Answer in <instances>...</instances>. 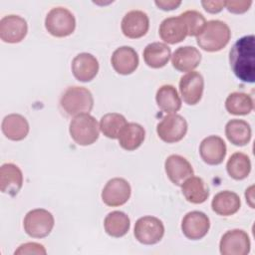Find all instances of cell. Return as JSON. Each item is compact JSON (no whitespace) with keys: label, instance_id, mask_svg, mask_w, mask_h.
<instances>
[{"label":"cell","instance_id":"obj_5","mask_svg":"<svg viewBox=\"0 0 255 255\" xmlns=\"http://www.w3.org/2000/svg\"><path fill=\"white\" fill-rule=\"evenodd\" d=\"M45 28L54 37L70 36L76 28L75 16L67 8H52L45 18Z\"/></svg>","mask_w":255,"mask_h":255},{"label":"cell","instance_id":"obj_8","mask_svg":"<svg viewBox=\"0 0 255 255\" xmlns=\"http://www.w3.org/2000/svg\"><path fill=\"white\" fill-rule=\"evenodd\" d=\"M186 120L177 114H168L156 126L158 137L167 143L181 140L187 132Z\"/></svg>","mask_w":255,"mask_h":255},{"label":"cell","instance_id":"obj_1","mask_svg":"<svg viewBox=\"0 0 255 255\" xmlns=\"http://www.w3.org/2000/svg\"><path fill=\"white\" fill-rule=\"evenodd\" d=\"M254 36L246 35L239 38L229 52V63L235 77L244 83H254L255 51Z\"/></svg>","mask_w":255,"mask_h":255},{"label":"cell","instance_id":"obj_7","mask_svg":"<svg viewBox=\"0 0 255 255\" xmlns=\"http://www.w3.org/2000/svg\"><path fill=\"white\" fill-rule=\"evenodd\" d=\"M133 234L135 239L141 244H156L164 235V225L157 217L143 216L136 220Z\"/></svg>","mask_w":255,"mask_h":255},{"label":"cell","instance_id":"obj_25","mask_svg":"<svg viewBox=\"0 0 255 255\" xmlns=\"http://www.w3.org/2000/svg\"><path fill=\"white\" fill-rule=\"evenodd\" d=\"M143 60L145 64L153 69H159L164 67L171 57L170 48L161 42H153L143 50Z\"/></svg>","mask_w":255,"mask_h":255},{"label":"cell","instance_id":"obj_21","mask_svg":"<svg viewBox=\"0 0 255 255\" xmlns=\"http://www.w3.org/2000/svg\"><path fill=\"white\" fill-rule=\"evenodd\" d=\"M158 34L165 43L176 44L185 39L187 29L180 16H172L165 18L160 23Z\"/></svg>","mask_w":255,"mask_h":255},{"label":"cell","instance_id":"obj_4","mask_svg":"<svg viewBox=\"0 0 255 255\" xmlns=\"http://www.w3.org/2000/svg\"><path fill=\"white\" fill-rule=\"evenodd\" d=\"M100 125L90 114H82L73 118L69 131L73 140L79 145L93 144L100 134Z\"/></svg>","mask_w":255,"mask_h":255},{"label":"cell","instance_id":"obj_29","mask_svg":"<svg viewBox=\"0 0 255 255\" xmlns=\"http://www.w3.org/2000/svg\"><path fill=\"white\" fill-rule=\"evenodd\" d=\"M129 226V218L123 211H112L105 217L104 220L105 231L110 236L116 238L125 236L128 232Z\"/></svg>","mask_w":255,"mask_h":255},{"label":"cell","instance_id":"obj_31","mask_svg":"<svg viewBox=\"0 0 255 255\" xmlns=\"http://www.w3.org/2000/svg\"><path fill=\"white\" fill-rule=\"evenodd\" d=\"M226 169L230 177L235 180L246 178L251 171V161L249 156L243 152H234L226 163Z\"/></svg>","mask_w":255,"mask_h":255},{"label":"cell","instance_id":"obj_17","mask_svg":"<svg viewBox=\"0 0 255 255\" xmlns=\"http://www.w3.org/2000/svg\"><path fill=\"white\" fill-rule=\"evenodd\" d=\"M114 70L120 75L133 73L139 63L137 53L129 46H122L116 49L111 58Z\"/></svg>","mask_w":255,"mask_h":255},{"label":"cell","instance_id":"obj_20","mask_svg":"<svg viewBox=\"0 0 255 255\" xmlns=\"http://www.w3.org/2000/svg\"><path fill=\"white\" fill-rule=\"evenodd\" d=\"M200 62L201 54L192 46L179 47L171 56V64L179 72H191L199 66Z\"/></svg>","mask_w":255,"mask_h":255},{"label":"cell","instance_id":"obj_9","mask_svg":"<svg viewBox=\"0 0 255 255\" xmlns=\"http://www.w3.org/2000/svg\"><path fill=\"white\" fill-rule=\"evenodd\" d=\"M250 239L242 229L226 231L219 242V250L222 255H247L250 252Z\"/></svg>","mask_w":255,"mask_h":255},{"label":"cell","instance_id":"obj_12","mask_svg":"<svg viewBox=\"0 0 255 255\" xmlns=\"http://www.w3.org/2000/svg\"><path fill=\"white\" fill-rule=\"evenodd\" d=\"M204 79L199 72L191 71L180 78L179 92L183 101L189 105H196L202 98Z\"/></svg>","mask_w":255,"mask_h":255},{"label":"cell","instance_id":"obj_36","mask_svg":"<svg viewBox=\"0 0 255 255\" xmlns=\"http://www.w3.org/2000/svg\"><path fill=\"white\" fill-rule=\"evenodd\" d=\"M201 5L205 11L215 14L220 12L225 7V1H201Z\"/></svg>","mask_w":255,"mask_h":255},{"label":"cell","instance_id":"obj_16","mask_svg":"<svg viewBox=\"0 0 255 255\" xmlns=\"http://www.w3.org/2000/svg\"><path fill=\"white\" fill-rule=\"evenodd\" d=\"M164 169L169 180L177 186H180L184 180L193 175L190 162L178 154H171L165 159Z\"/></svg>","mask_w":255,"mask_h":255},{"label":"cell","instance_id":"obj_15","mask_svg":"<svg viewBox=\"0 0 255 255\" xmlns=\"http://www.w3.org/2000/svg\"><path fill=\"white\" fill-rule=\"evenodd\" d=\"M226 144L218 135L205 137L199 145V154L202 160L209 165L220 164L226 155Z\"/></svg>","mask_w":255,"mask_h":255},{"label":"cell","instance_id":"obj_6","mask_svg":"<svg viewBox=\"0 0 255 255\" xmlns=\"http://www.w3.org/2000/svg\"><path fill=\"white\" fill-rule=\"evenodd\" d=\"M55 224L53 214L43 208L30 210L24 218L23 226L25 232L33 238H43L48 236Z\"/></svg>","mask_w":255,"mask_h":255},{"label":"cell","instance_id":"obj_3","mask_svg":"<svg viewBox=\"0 0 255 255\" xmlns=\"http://www.w3.org/2000/svg\"><path fill=\"white\" fill-rule=\"evenodd\" d=\"M61 108L68 116L89 114L94 107L92 93L85 87H69L61 97Z\"/></svg>","mask_w":255,"mask_h":255},{"label":"cell","instance_id":"obj_26","mask_svg":"<svg viewBox=\"0 0 255 255\" xmlns=\"http://www.w3.org/2000/svg\"><path fill=\"white\" fill-rule=\"evenodd\" d=\"M225 135L227 139L234 145H246L251 139V127L243 120L233 119L225 126Z\"/></svg>","mask_w":255,"mask_h":255},{"label":"cell","instance_id":"obj_33","mask_svg":"<svg viewBox=\"0 0 255 255\" xmlns=\"http://www.w3.org/2000/svg\"><path fill=\"white\" fill-rule=\"evenodd\" d=\"M179 16L186 26L187 36H197L206 24L204 16L196 10L184 11Z\"/></svg>","mask_w":255,"mask_h":255},{"label":"cell","instance_id":"obj_37","mask_svg":"<svg viewBox=\"0 0 255 255\" xmlns=\"http://www.w3.org/2000/svg\"><path fill=\"white\" fill-rule=\"evenodd\" d=\"M154 4L161 10L164 11H170L174 10L177 7L180 6L181 1H174V0H156L154 1Z\"/></svg>","mask_w":255,"mask_h":255},{"label":"cell","instance_id":"obj_30","mask_svg":"<svg viewBox=\"0 0 255 255\" xmlns=\"http://www.w3.org/2000/svg\"><path fill=\"white\" fill-rule=\"evenodd\" d=\"M226 111L235 116H245L252 112L254 108L253 100L250 95L234 92L228 95L225 101Z\"/></svg>","mask_w":255,"mask_h":255},{"label":"cell","instance_id":"obj_32","mask_svg":"<svg viewBox=\"0 0 255 255\" xmlns=\"http://www.w3.org/2000/svg\"><path fill=\"white\" fill-rule=\"evenodd\" d=\"M128 124L126 118L118 113H109L104 115L100 121V129L105 136L116 139Z\"/></svg>","mask_w":255,"mask_h":255},{"label":"cell","instance_id":"obj_10","mask_svg":"<svg viewBox=\"0 0 255 255\" xmlns=\"http://www.w3.org/2000/svg\"><path fill=\"white\" fill-rule=\"evenodd\" d=\"M130 193V185L125 178L114 177L106 183L102 191V200L108 206L117 207L128 202Z\"/></svg>","mask_w":255,"mask_h":255},{"label":"cell","instance_id":"obj_23","mask_svg":"<svg viewBox=\"0 0 255 255\" xmlns=\"http://www.w3.org/2000/svg\"><path fill=\"white\" fill-rule=\"evenodd\" d=\"M240 206L241 201L238 194L229 190H223L216 193L211 201L212 210L221 216L235 214Z\"/></svg>","mask_w":255,"mask_h":255},{"label":"cell","instance_id":"obj_22","mask_svg":"<svg viewBox=\"0 0 255 255\" xmlns=\"http://www.w3.org/2000/svg\"><path fill=\"white\" fill-rule=\"evenodd\" d=\"M2 132L4 135L14 141L24 139L29 133L28 121L19 114H10L6 116L2 121Z\"/></svg>","mask_w":255,"mask_h":255},{"label":"cell","instance_id":"obj_2","mask_svg":"<svg viewBox=\"0 0 255 255\" xmlns=\"http://www.w3.org/2000/svg\"><path fill=\"white\" fill-rule=\"evenodd\" d=\"M231 38L229 26L220 20L206 22L202 31L196 36L197 45L206 52H217L222 50Z\"/></svg>","mask_w":255,"mask_h":255},{"label":"cell","instance_id":"obj_35","mask_svg":"<svg viewBox=\"0 0 255 255\" xmlns=\"http://www.w3.org/2000/svg\"><path fill=\"white\" fill-rule=\"evenodd\" d=\"M252 1H225L227 10L234 14H242L249 10Z\"/></svg>","mask_w":255,"mask_h":255},{"label":"cell","instance_id":"obj_27","mask_svg":"<svg viewBox=\"0 0 255 255\" xmlns=\"http://www.w3.org/2000/svg\"><path fill=\"white\" fill-rule=\"evenodd\" d=\"M145 137L144 128L136 123H128L121 131L118 139L120 145L128 151L138 148Z\"/></svg>","mask_w":255,"mask_h":255},{"label":"cell","instance_id":"obj_13","mask_svg":"<svg viewBox=\"0 0 255 255\" xmlns=\"http://www.w3.org/2000/svg\"><path fill=\"white\" fill-rule=\"evenodd\" d=\"M28 25L24 18L18 15H6L0 20V38L10 44L21 42L27 35Z\"/></svg>","mask_w":255,"mask_h":255},{"label":"cell","instance_id":"obj_24","mask_svg":"<svg viewBox=\"0 0 255 255\" xmlns=\"http://www.w3.org/2000/svg\"><path fill=\"white\" fill-rule=\"evenodd\" d=\"M180 186L184 198L190 203H203L209 196L208 186L201 177L192 175L184 180Z\"/></svg>","mask_w":255,"mask_h":255},{"label":"cell","instance_id":"obj_19","mask_svg":"<svg viewBox=\"0 0 255 255\" xmlns=\"http://www.w3.org/2000/svg\"><path fill=\"white\" fill-rule=\"evenodd\" d=\"M23 186V173L14 163H4L0 167V190L15 196Z\"/></svg>","mask_w":255,"mask_h":255},{"label":"cell","instance_id":"obj_11","mask_svg":"<svg viewBox=\"0 0 255 255\" xmlns=\"http://www.w3.org/2000/svg\"><path fill=\"white\" fill-rule=\"evenodd\" d=\"M209 217L202 211L194 210L186 213L181 221V230L184 236L190 240H199L209 231Z\"/></svg>","mask_w":255,"mask_h":255},{"label":"cell","instance_id":"obj_34","mask_svg":"<svg viewBox=\"0 0 255 255\" xmlns=\"http://www.w3.org/2000/svg\"><path fill=\"white\" fill-rule=\"evenodd\" d=\"M47 253L45 247L36 242H28L20 245L18 249L14 252L15 255H26V254H37V255H45Z\"/></svg>","mask_w":255,"mask_h":255},{"label":"cell","instance_id":"obj_18","mask_svg":"<svg viewBox=\"0 0 255 255\" xmlns=\"http://www.w3.org/2000/svg\"><path fill=\"white\" fill-rule=\"evenodd\" d=\"M99 62L90 53H80L72 61V72L80 82L92 81L99 72Z\"/></svg>","mask_w":255,"mask_h":255},{"label":"cell","instance_id":"obj_14","mask_svg":"<svg viewBox=\"0 0 255 255\" xmlns=\"http://www.w3.org/2000/svg\"><path fill=\"white\" fill-rule=\"evenodd\" d=\"M122 32L130 39H138L144 36L149 28V18L141 10H131L128 12L121 23Z\"/></svg>","mask_w":255,"mask_h":255},{"label":"cell","instance_id":"obj_28","mask_svg":"<svg viewBox=\"0 0 255 255\" xmlns=\"http://www.w3.org/2000/svg\"><path fill=\"white\" fill-rule=\"evenodd\" d=\"M158 108L166 114H175L181 108V100L176 89L171 85L161 86L155 95Z\"/></svg>","mask_w":255,"mask_h":255}]
</instances>
